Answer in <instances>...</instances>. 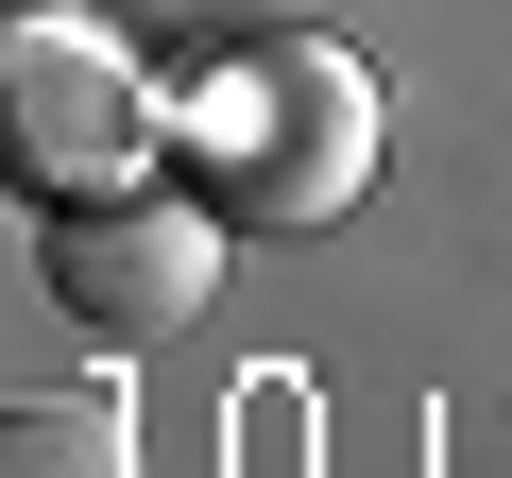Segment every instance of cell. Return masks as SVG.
Masks as SVG:
<instances>
[{
	"instance_id": "277c9868",
	"label": "cell",
	"mask_w": 512,
	"mask_h": 478,
	"mask_svg": "<svg viewBox=\"0 0 512 478\" xmlns=\"http://www.w3.org/2000/svg\"><path fill=\"white\" fill-rule=\"evenodd\" d=\"M0 478H137L120 393H18L0 410Z\"/></svg>"
},
{
	"instance_id": "7a4b0ae2",
	"label": "cell",
	"mask_w": 512,
	"mask_h": 478,
	"mask_svg": "<svg viewBox=\"0 0 512 478\" xmlns=\"http://www.w3.org/2000/svg\"><path fill=\"white\" fill-rule=\"evenodd\" d=\"M0 154H18L35 205H103V188H154L171 171V86L69 18V0H35L18 35H0Z\"/></svg>"
},
{
	"instance_id": "3957f363",
	"label": "cell",
	"mask_w": 512,
	"mask_h": 478,
	"mask_svg": "<svg viewBox=\"0 0 512 478\" xmlns=\"http://www.w3.org/2000/svg\"><path fill=\"white\" fill-rule=\"evenodd\" d=\"M222 239H239V222H222L205 188H103V205H52L35 274H52L69 325H103V342H171V325H205Z\"/></svg>"
},
{
	"instance_id": "6da1fadb",
	"label": "cell",
	"mask_w": 512,
	"mask_h": 478,
	"mask_svg": "<svg viewBox=\"0 0 512 478\" xmlns=\"http://www.w3.org/2000/svg\"><path fill=\"white\" fill-rule=\"evenodd\" d=\"M171 188H205L239 239H308L376 188V69L342 35H256L205 86H171Z\"/></svg>"
}]
</instances>
